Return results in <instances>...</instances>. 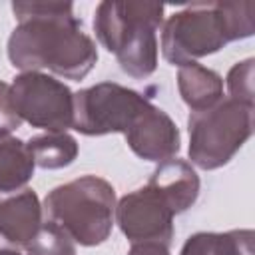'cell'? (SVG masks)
I'll use <instances>...</instances> for the list:
<instances>
[{"label": "cell", "mask_w": 255, "mask_h": 255, "mask_svg": "<svg viewBox=\"0 0 255 255\" xmlns=\"http://www.w3.org/2000/svg\"><path fill=\"white\" fill-rule=\"evenodd\" d=\"M18 26L8 40L14 68L50 70L68 80H82L98 62L94 40L84 32L70 2H12Z\"/></svg>", "instance_id": "cell-1"}, {"label": "cell", "mask_w": 255, "mask_h": 255, "mask_svg": "<svg viewBox=\"0 0 255 255\" xmlns=\"http://www.w3.org/2000/svg\"><path fill=\"white\" fill-rule=\"evenodd\" d=\"M253 2L191 4L173 14L161 34V54L173 66H183L221 50L227 42L253 34Z\"/></svg>", "instance_id": "cell-2"}, {"label": "cell", "mask_w": 255, "mask_h": 255, "mask_svg": "<svg viewBox=\"0 0 255 255\" xmlns=\"http://www.w3.org/2000/svg\"><path fill=\"white\" fill-rule=\"evenodd\" d=\"M161 16L163 6L157 2H102L96 8L94 30L126 74L145 78L157 66L155 32Z\"/></svg>", "instance_id": "cell-3"}, {"label": "cell", "mask_w": 255, "mask_h": 255, "mask_svg": "<svg viewBox=\"0 0 255 255\" xmlns=\"http://www.w3.org/2000/svg\"><path fill=\"white\" fill-rule=\"evenodd\" d=\"M48 221L62 227L80 245L104 243L114 227V187L96 175H84L54 187L42 207Z\"/></svg>", "instance_id": "cell-4"}, {"label": "cell", "mask_w": 255, "mask_h": 255, "mask_svg": "<svg viewBox=\"0 0 255 255\" xmlns=\"http://www.w3.org/2000/svg\"><path fill=\"white\" fill-rule=\"evenodd\" d=\"M189 157L201 169L225 165L253 133V106L221 100L189 116Z\"/></svg>", "instance_id": "cell-5"}, {"label": "cell", "mask_w": 255, "mask_h": 255, "mask_svg": "<svg viewBox=\"0 0 255 255\" xmlns=\"http://www.w3.org/2000/svg\"><path fill=\"white\" fill-rule=\"evenodd\" d=\"M149 106L151 104L141 94L129 88L102 82L74 94L72 128L86 135H104L112 131H122L126 135Z\"/></svg>", "instance_id": "cell-6"}, {"label": "cell", "mask_w": 255, "mask_h": 255, "mask_svg": "<svg viewBox=\"0 0 255 255\" xmlns=\"http://www.w3.org/2000/svg\"><path fill=\"white\" fill-rule=\"evenodd\" d=\"M12 104L20 120L50 133L66 131L74 124V94L70 88L40 72H24L10 86Z\"/></svg>", "instance_id": "cell-7"}, {"label": "cell", "mask_w": 255, "mask_h": 255, "mask_svg": "<svg viewBox=\"0 0 255 255\" xmlns=\"http://www.w3.org/2000/svg\"><path fill=\"white\" fill-rule=\"evenodd\" d=\"M173 215L175 211L169 201L149 181L145 187L124 195L116 205V221L131 243L155 241L169 247Z\"/></svg>", "instance_id": "cell-8"}, {"label": "cell", "mask_w": 255, "mask_h": 255, "mask_svg": "<svg viewBox=\"0 0 255 255\" xmlns=\"http://www.w3.org/2000/svg\"><path fill=\"white\" fill-rule=\"evenodd\" d=\"M126 139L135 155L149 161H165L179 149L177 126L155 106H149L139 116L135 126L126 133Z\"/></svg>", "instance_id": "cell-9"}, {"label": "cell", "mask_w": 255, "mask_h": 255, "mask_svg": "<svg viewBox=\"0 0 255 255\" xmlns=\"http://www.w3.org/2000/svg\"><path fill=\"white\" fill-rule=\"evenodd\" d=\"M42 225V207L38 195L24 187L12 193H0V235L16 247H24Z\"/></svg>", "instance_id": "cell-10"}, {"label": "cell", "mask_w": 255, "mask_h": 255, "mask_svg": "<svg viewBox=\"0 0 255 255\" xmlns=\"http://www.w3.org/2000/svg\"><path fill=\"white\" fill-rule=\"evenodd\" d=\"M149 183L155 185L163 197L173 207L175 215L191 207V203L197 199L199 193V177L191 169V165L183 159H165L157 165V169L151 173Z\"/></svg>", "instance_id": "cell-11"}, {"label": "cell", "mask_w": 255, "mask_h": 255, "mask_svg": "<svg viewBox=\"0 0 255 255\" xmlns=\"http://www.w3.org/2000/svg\"><path fill=\"white\" fill-rule=\"evenodd\" d=\"M177 88L183 102L193 110L201 112L215 106L223 96V80L209 68L197 62H187L179 66Z\"/></svg>", "instance_id": "cell-12"}, {"label": "cell", "mask_w": 255, "mask_h": 255, "mask_svg": "<svg viewBox=\"0 0 255 255\" xmlns=\"http://www.w3.org/2000/svg\"><path fill=\"white\" fill-rule=\"evenodd\" d=\"M34 159L24 141L12 133L0 135V193L24 189L34 173Z\"/></svg>", "instance_id": "cell-13"}, {"label": "cell", "mask_w": 255, "mask_h": 255, "mask_svg": "<svg viewBox=\"0 0 255 255\" xmlns=\"http://www.w3.org/2000/svg\"><path fill=\"white\" fill-rule=\"evenodd\" d=\"M255 233L251 229H235L227 233H195L179 255H255Z\"/></svg>", "instance_id": "cell-14"}, {"label": "cell", "mask_w": 255, "mask_h": 255, "mask_svg": "<svg viewBox=\"0 0 255 255\" xmlns=\"http://www.w3.org/2000/svg\"><path fill=\"white\" fill-rule=\"evenodd\" d=\"M28 149L32 153V159L36 165L44 169H60L70 165L78 155V143L72 135L66 131L58 133H46L32 137L28 143Z\"/></svg>", "instance_id": "cell-15"}, {"label": "cell", "mask_w": 255, "mask_h": 255, "mask_svg": "<svg viewBox=\"0 0 255 255\" xmlns=\"http://www.w3.org/2000/svg\"><path fill=\"white\" fill-rule=\"evenodd\" d=\"M26 255H76L74 239L56 223L42 221L36 235L24 245Z\"/></svg>", "instance_id": "cell-16"}, {"label": "cell", "mask_w": 255, "mask_h": 255, "mask_svg": "<svg viewBox=\"0 0 255 255\" xmlns=\"http://www.w3.org/2000/svg\"><path fill=\"white\" fill-rule=\"evenodd\" d=\"M229 98L253 106V58L235 64L227 74Z\"/></svg>", "instance_id": "cell-17"}, {"label": "cell", "mask_w": 255, "mask_h": 255, "mask_svg": "<svg viewBox=\"0 0 255 255\" xmlns=\"http://www.w3.org/2000/svg\"><path fill=\"white\" fill-rule=\"evenodd\" d=\"M20 124H22V120L16 114V108L12 104L10 86L0 82V135L12 133L16 128H20Z\"/></svg>", "instance_id": "cell-18"}, {"label": "cell", "mask_w": 255, "mask_h": 255, "mask_svg": "<svg viewBox=\"0 0 255 255\" xmlns=\"http://www.w3.org/2000/svg\"><path fill=\"white\" fill-rule=\"evenodd\" d=\"M128 255H169L167 245L155 243V241H143V243H133Z\"/></svg>", "instance_id": "cell-19"}, {"label": "cell", "mask_w": 255, "mask_h": 255, "mask_svg": "<svg viewBox=\"0 0 255 255\" xmlns=\"http://www.w3.org/2000/svg\"><path fill=\"white\" fill-rule=\"evenodd\" d=\"M0 255H24V253L20 251V247L12 245L10 241H6V239L0 235Z\"/></svg>", "instance_id": "cell-20"}]
</instances>
